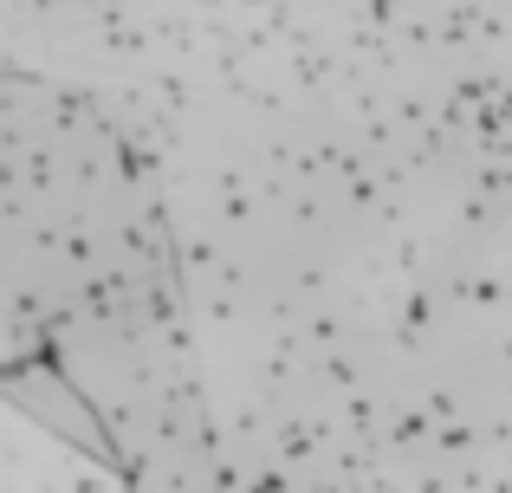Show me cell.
<instances>
[{
    "label": "cell",
    "mask_w": 512,
    "mask_h": 493,
    "mask_svg": "<svg viewBox=\"0 0 512 493\" xmlns=\"http://www.w3.org/2000/svg\"><path fill=\"white\" fill-rule=\"evenodd\" d=\"M7 403L20 416H33L52 442L78 448L85 461H104L130 481V461H124V442H117L111 416L85 396V383L59 364V357H26V364H7Z\"/></svg>",
    "instance_id": "6da1fadb"
}]
</instances>
